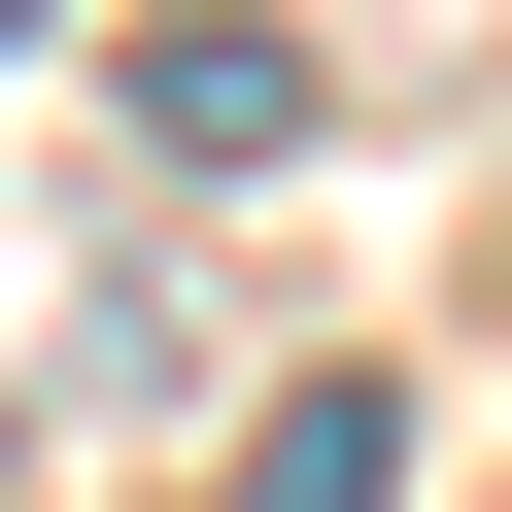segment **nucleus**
<instances>
[{
  "label": "nucleus",
  "mask_w": 512,
  "mask_h": 512,
  "mask_svg": "<svg viewBox=\"0 0 512 512\" xmlns=\"http://www.w3.org/2000/svg\"><path fill=\"white\" fill-rule=\"evenodd\" d=\"M0 35H69V0H0Z\"/></svg>",
  "instance_id": "f257e3e1"
}]
</instances>
